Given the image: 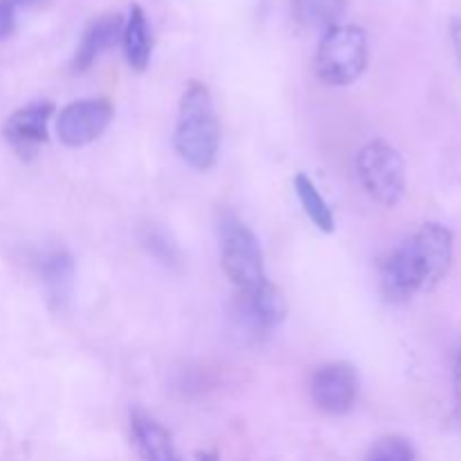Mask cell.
Wrapping results in <instances>:
<instances>
[{
    "label": "cell",
    "instance_id": "6da1fadb",
    "mask_svg": "<svg viewBox=\"0 0 461 461\" xmlns=\"http://www.w3.org/2000/svg\"><path fill=\"white\" fill-rule=\"evenodd\" d=\"M453 261V234L439 223H426L405 239L381 268V288L390 302H408L437 286Z\"/></svg>",
    "mask_w": 461,
    "mask_h": 461
},
{
    "label": "cell",
    "instance_id": "7a4b0ae2",
    "mask_svg": "<svg viewBox=\"0 0 461 461\" xmlns=\"http://www.w3.org/2000/svg\"><path fill=\"white\" fill-rule=\"evenodd\" d=\"M174 147L176 153L198 171L210 169L219 156L221 122L210 90L201 81H192L180 97Z\"/></svg>",
    "mask_w": 461,
    "mask_h": 461
},
{
    "label": "cell",
    "instance_id": "3957f363",
    "mask_svg": "<svg viewBox=\"0 0 461 461\" xmlns=\"http://www.w3.org/2000/svg\"><path fill=\"white\" fill-rule=\"evenodd\" d=\"M369 48L363 27L336 25L324 32L315 52V72L329 86H349L367 68Z\"/></svg>",
    "mask_w": 461,
    "mask_h": 461
},
{
    "label": "cell",
    "instance_id": "277c9868",
    "mask_svg": "<svg viewBox=\"0 0 461 461\" xmlns=\"http://www.w3.org/2000/svg\"><path fill=\"white\" fill-rule=\"evenodd\" d=\"M356 171L363 189L378 205L394 207L403 198L408 183L403 156L385 140H374L360 149Z\"/></svg>",
    "mask_w": 461,
    "mask_h": 461
},
{
    "label": "cell",
    "instance_id": "5b68a950",
    "mask_svg": "<svg viewBox=\"0 0 461 461\" xmlns=\"http://www.w3.org/2000/svg\"><path fill=\"white\" fill-rule=\"evenodd\" d=\"M221 264L239 293L255 291L268 279L259 239L237 219L221 223Z\"/></svg>",
    "mask_w": 461,
    "mask_h": 461
},
{
    "label": "cell",
    "instance_id": "8992f818",
    "mask_svg": "<svg viewBox=\"0 0 461 461\" xmlns=\"http://www.w3.org/2000/svg\"><path fill=\"white\" fill-rule=\"evenodd\" d=\"M111 120L113 104L108 99H77L59 113L57 135L66 147H86L104 135Z\"/></svg>",
    "mask_w": 461,
    "mask_h": 461
},
{
    "label": "cell",
    "instance_id": "52a82bcc",
    "mask_svg": "<svg viewBox=\"0 0 461 461\" xmlns=\"http://www.w3.org/2000/svg\"><path fill=\"white\" fill-rule=\"evenodd\" d=\"M358 372L349 363H329L313 374L311 399L324 414H347L358 399Z\"/></svg>",
    "mask_w": 461,
    "mask_h": 461
},
{
    "label": "cell",
    "instance_id": "ba28073f",
    "mask_svg": "<svg viewBox=\"0 0 461 461\" xmlns=\"http://www.w3.org/2000/svg\"><path fill=\"white\" fill-rule=\"evenodd\" d=\"M237 320L248 333L255 336L270 333L286 320V297L270 279H266L255 291L239 293Z\"/></svg>",
    "mask_w": 461,
    "mask_h": 461
},
{
    "label": "cell",
    "instance_id": "9c48e42d",
    "mask_svg": "<svg viewBox=\"0 0 461 461\" xmlns=\"http://www.w3.org/2000/svg\"><path fill=\"white\" fill-rule=\"evenodd\" d=\"M52 102H34L18 108L7 117L3 135L14 151L23 158H32L50 140V120H52Z\"/></svg>",
    "mask_w": 461,
    "mask_h": 461
},
{
    "label": "cell",
    "instance_id": "30bf717a",
    "mask_svg": "<svg viewBox=\"0 0 461 461\" xmlns=\"http://www.w3.org/2000/svg\"><path fill=\"white\" fill-rule=\"evenodd\" d=\"M122 30H124V18L117 16V14L102 16L90 23V27L81 36L75 59H72L75 72H86L104 52L115 48L122 41Z\"/></svg>",
    "mask_w": 461,
    "mask_h": 461
},
{
    "label": "cell",
    "instance_id": "8fae6325",
    "mask_svg": "<svg viewBox=\"0 0 461 461\" xmlns=\"http://www.w3.org/2000/svg\"><path fill=\"white\" fill-rule=\"evenodd\" d=\"M122 50L133 70L144 72L149 68L153 52V34L149 18L140 5H131L129 16L124 18V30H122Z\"/></svg>",
    "mask_w": 461,
    "mask_h": 461
},
{
    "label": "cell",
    "instance_id": "7c38bea8",
    "mask_svg": "<svg viewBox=\"0 0 461 461\" xmlns=\"http://www.w3.org/2000/svg\"><path fill=\"white\" fill-rule=\"evenodd\" d=\"M131 426H133L135 441L140 446V453L144 455L147 461H180L176 455L174 439H171L169 432L165 430V426L151 419L149 414L135 410L133 417H131Z\"/></svg>",
    "mask_w": 461,
    "mask_h": 461
},
{
    "label": "cell",
    "instance_id": "4fadbf2b",
    "mask_svg": "<svg viewBox=\"0 0 461 461\" xmlns=\"http://www.w3.org/2000/svg\"><path fill=\"white\" fill-rule=\"evenodd\" d=\"M293 18L306 30L327 32L340 25L347 0H291Z\"/></svg>",
    "mask_w": 461,
    "mask_h": 461
},
{
    "label": "cell",
    "instance_id": "5bb4252c",
    "mask_svg": "<svg viewBox=\"0 0 461 461\" xmlns=\"http://www.w3.org/2000/svg\"><path fill=\"white\" fill-rule=\"evenodd\" d=\"M41 277L50 291V300L54 304H66L75 284V261L68 252L59 250L41 261Z\"/></svg>",
    "mask_w": 461,
    "mask_h": 461
},
{
    "label": "cell",
    "instance_id": "9a60e30c",
    "mask_svg": "<svg viewBox=\"0 0 461 461\" xmlns=\"http://www.w3.org/2000/svg\"><path fill=\"white\" fill-rule=\"evenodd\" d=\"M295 194L300 198V205L304 207L306 216L311 219V223L324 234H331L336 230V219H333V212L329 207V203L324 201L320 189L315 187L313 180L306 174L295 176Z\"/></svg>",
    "mask_w": 461,
    "mask_h": 461
},
{
    "label": "cell",
    "instance_id": "2e32d148",
    "mask_svg": "<svg viewBox=\"0 0 461 461\" xmlns=\"http://www.w3.org/2000/svg\"><path fill=\"white\" fill-rule=\"evenodd\" d=\"M367 461H414V448L403 437H383L369 450Z\"/></svg>",
    "mask_w": 461,
    "mask_h": 461
},
{
    "label": "cell",
    "instance_id": "e0dca14e",
    "mask_svg": "<svg viewBox=\"0 0 461 461\" xmlns=\"http://www.w3.org/2000/svg\"><path fill=\"white\" fill-rule=\"evenodd\" d=\"M16 16L18 7L12 0H0V41L7 39L16 30Z\"/></svg>",
    "mask_w": 461,
    "mask_h": 461
},
{
    "label": "cell",
    "instance_id": "ac0fdd59",
    "mask_svg": "<svg viewBox=\"0 0 461 461\" xmlns=\"http://www.w3.org/2000/svg\"><path fill=\"white\" fill-rule=\"evenodd\" d=\"M450 41H453L455 57H457L461 66V18H455V21L450 23Z\"/></svg>",
    "mask_w": 461,
    "mask_h": 461
},
{
    "label": "cell",
    "instance_id": "d6986e66",
    "mask_svg": "<svg viewBox=\"0 0 461 461\" xmlns=\"http://www.w3.org/2000/svg\"><path fill=\"white\" fill-rule=\"evenodd\" d=\"M455 396H457V403L461 405V349L455 360Z\"/></svg>",
    "mask_w": 461,
    "mask_h": 461
}]
</instances>
